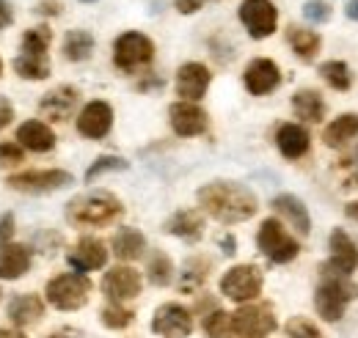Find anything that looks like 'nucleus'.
I'll list each match as a JSON object with an SVG mask.
<instances>
[{
	"label": "nucleus",
	"mask_w": 358,
	"mask_h": 338,
	"mask_svg": "<svg viewBox=\"0 0 358 338\" xmlns=\"http://www.w3.org/2000/svg\"><path fill=\"white\" fill-rule=\"evenodd\" d=\"M270 210L275 212L281 220H287L301 237H309V234H312V214H309L306 204H303L298 196L281 193V196H275V198L270 201Z\"/></svg>",
	"instance_id": "412c9836"
},
{
	"label": "nucleus",
	"mask_w": 358,
	"mask_h": 338,
	"mask_svg": "<svg viewBox=\"0 0 358 338\" xmlns=\"http://www.w3.org/2000/svg\"><path fill=\"white\" fill-rule=\"evenodd\" d=\"M110 251H113V256H116L122 264L138 261L141 256L146 254V237H143L138 228H133V226H124V228H119V231L113 234Z\"/></svg>",
	"instance_id": "a878e982"
},
{
	"label": "nucleus",
	"mask_w": 358,
	"mask_h": 338,
	"mask_svg": "<svg viewBox=\"0 0 358 338\" xmlns=\"http://www.w3.org/2000/svg\"><path fill=\"white\" fill-rule=\"evenodd\" d=\"M34 261V251L22 242H8L0 248V281H20Z\"/></svg>",
	"instance_id": "393cba45"
},
{
	"label": "nucleus",
	"mask_w": 358,
	"mask_h": 338,
	"mask_svg": "<svg viewBox=\"0 0 358 338\" xmlns=\"http://www.w3.org/2000/svg\"><path fill=\"white\" fill-rule=\"evenodd\" d=\"M25 160V149L17 140H0V168H14Z\"/></svg>",
	"instance_id": "a19ab883"
},
{
	"label": "nucleus",
	"mask_w": 358,
	"mask_h": 338,
	"mask_svg": "<svg viewBox=\"0 0 358 338\" xmlns=\"http://www.w3.org/2000/svg\"><path fill=\"white\" fill-rule=\"evenodd\" d=\"M119 170H130V163H127L124 157H116V154H102V157H96V160L91 163L83 179H86V184H94L99 176H105V173H119Z\"/></svg>",
	"instance_id": "c9c22d12"
},
{
	"label": "nucleus",
	"mask_w": 358,
	"mask_h": 338,
	"mask_svg": "<svg viewBox=\"0 0 358 338\" xmlns=\"http://www.w3.org/2000/svg\"><path fill=\"white\" fill-rule=\"evenodd\" d=\"M0 78H3V58H0Z\"/></svg>",
	"instance_id": "6e6d98bb"
},
{
	"label": "nucleus",
	"mask_w": 358,
	"mask_h": 338,
	"mask_svg": "<svg viewBox=\"0 0 358 338\" xmlns=\"http://www.w3.org/2000/svg\"><path fill=\"white\" fill-rule=\"evenodd\" d=\"M345 217L353 220V223H358V201H350V204L345 207Z\"/></svg>",
	"instance_id": "864d4df0"
},
{
	"label": "nucleus",
	"mask_w": 358,
	"mask_h": 338,
	"mask_svg": "<svg viewBox=\"0 0 358 338\" xmlns=\"http://www.w3.org/2000/svg\"><path fill=\"white\" fill-rule=\"evenodd\" d=\"M320 78L334 91H350L353 88V72L345 61H325L320 64Z\"/></svg>",
	"instance_id": "72a5a7b5"
},
{
	"label": "nucleus",
	"mask_w": 358,
	"mask_h": 338,
	"mask_svg": "<svg viewBox=\"0 0 358 338\" xmlns=\"http://www.w3.org/2000/svg\"><path fill=\"white\" fill-rule=\"evenodd\" d=\"M196 201H199V210L224 226L245 223L259 212V198L245 184L229 182V179H215L201 184L196 190Z\"/></svg>",
	"instance_id": "f257e3e1"
},
{
	"label": "nucleus",
	"mask_w": 358,
	"mask_h": 338,
	"mask_svg": "<svg viewBox=\"0 0 358 338\" xmlns=\"http://www.w3.org/2000/svg\"><path fill=\"white\" fill-rule=\"evenodd\" d=\"M218 245H221V251H224L226 256L237 254V237H234V234H224V237L218 240Z\"/></svg>",
	"instance_id": "8fccbe9b"
},
{
	"label": "nucleus",
	"mask_w": 358,
	"mask_h": 338,
	"mask_svg": "<svg viewBox=\"0 0 358 338\" xmlns=\"http://www.w3.org/2000/svg\"><path fill=\"white\" fill-rule=\"evenodd\" d=\"M146 278H149L152 286H160V289L169 286L174 281V261H171V256L155 248L149 254V258H146Z\"/></svg>",
	"instance_id": "473e14b6"
},
{
	"label": "nucleus",
	"mask_w": 358,
	"mask_h": 338,
	"mask_svg": "<svg viewBox=\"0 0 358 338\" xmlns=\"http://www.w3.org/2000/svg\"><path fill=\"white\" fill-rule=\"evenodd\" d=\"M99 322H102L108 330H124V328H130L135 322V314L130 308H124V305L110 302V305H105V308L99 311Z\"/></svg>",
	"instance_id": "4c0bfd02"
},
{
	"label": "nucleus",
	"mask_w": 358,
	"mask_h": 338,
	"mask_svg": "<svg viewBox=\"0 0 358 338\" xmlns=\"http://www.w3.org/2000/svg\"><path fill=\"white\" fill-rule=\"evenodd\" d=\"M36 11L45 14V17H58V14H61V3H58V0H42V3L36 6Z\"/></svg>",
	"instance_id": "09e8293b"
},
{
	"label": "nucleus",
	"mask_w": 358,
	"mask_h": 338,
	"mask_svg": "<svg viewBox=\"0 0 358 338\" xmlns=\"http://www.w3.org/2000/svg\"><path fill=\"white\" fill-rule=\"evenodd\" d=\"M210 267H213V261L207 256H190L182 264V272H179V284H177L179 292L182 295H196L201 289V284L207 281Z\"/></svg>",
	"instance_id": "c756f323"
},
{
	"label": "nucleus",
	"mask_w": 358,
	"mask_h": 338,
	"mask_svg": "<svg viewBox=\"0 0 358 338\" xmlns=\"http://www.w3.org/2000/svg\"><path fill=\"white\" fill-rule=\"evenodd\" d=\"M66 264L72 267V272L89 275V272L102 270V267L108 264V248H105V242L96 240V237H80V240L69 248Z\"/></svg>",
	"instance_id": "a211bd4d"
},
{
	"label": "nucleus",
	"mask_w": 358,
	"mask_h": 338,
	"mask_svg": "<svg viewBox=\"0 0 358 338\" xmlns=\"http://www.w3.org/2000/svg\"><path fill=\"white\" fill-rule=\"evenodd\" d=\"M78 3H96V0H78Z\"/></svg>",
	"instance_id": "4d7b16f0"
},
{
	"label": "nucleus",
	"mask_w": 358,
	"mask_h": 338,
	"mask_svg": "<svg viewBox=\"0 0 358 338\" xmlns=\"http://www.w3.org/2000/svg\"><path fill=\"white\" fill-rule=\"evenodd\" d=\"M152 333L160 338H187L193 333V311L179 302H163L152 316Z\"/></svg>",
	"instance_id": "ddd939ff"
},
{
	"label": "nucleus",
	"mask_w": 358,
	"mask_h": 338,
	"mask_svg": "<svg viewBox=\"0 0 358 338\" xmlns=\"http://www.w3.org/2000/svg\"><path fill=\"white\" fill-rule=\"evenodd\" d=\"M94 47H96V39L94 34L86 31V28H72L66 31L64 36V44H61V52L69 64H83L94 55Z\"/></svg>",
	"instance_id": "c85d7f7f"
},
{
	"label": "nucleus",
	"mask_w": 358,
	"mask_h": 338,
	"mask_svg": "<svg viewBox=\"0 0 358 338\" xmlns=\"http://www.w3.org/2000/svg\"><path fill=\"white\" fill-rule=\"evenodd\" d=\"M6 316L11 325L17 328H28V325H36L42 316H45V302L39 300V295H31V292H20V295L8 297V305H6Z\"/></svg>",
	"instance_id": "5701e85b"
},
{
	"label": "nucleus",
	"mask_w": 358,
	"mask_h": 338,
	"mask_svg": "<svg viewBox=\"0 0 358 338\" xmlns=\"http://www.w3.org/2000/svg\"><path fill=\"white\" fill-rule=\"evenodd\" d=\"M75 184V176L64 168H45V170H22V173H11L6 179L8 190L17 193H31V196H45V193H55Z\"/></svg>",
	"instance_id": "6e6552de"
},
{
	"label": "nucleus",
	"mask_w": 358,
	"mask_h": 338,
	"mask_svg": "<svg viewBox=\"0 0 358 338\" xmlns=\"http://www.w3.org/2000/svg\"><path fill=\"white\" fill-rule=\"evenodd\" d=\"M169 124L179 138H199L210 127V116L204 108H199V102H174L169 108Z\"/></svg>",
	"instance_id": "dca6fc26"
},
{
	"label": "nucleus",
	"mask_w": 358,
	"mask_h": 338,
	"mask_svg": "<svg viewBox=\"0 0 358 338\" xmlns=\"http://www.w3.org/2000/svg\"><path fill=\"white\" fill-rule=\"evenodd\" d=\"M11 237H14V214H11V212H6V214L0 217V248H3V245H8V242H11Z\"/></svg>",
	"instance_id": "37998d69"
},
{
	"label": "nucleus",
	"mask_w": 358,
	"mask_h": 338,
	"mask_svg": "<svg viewBox=\"0 0 358 338\" xmlns=\"http://www.w3.org/2000/svg\"><path fill=\"white\" fill-rule=\"evenodd\" d=\"M141 289H143L141 272L130 264H116L102 278V295L108 297L110 302H116V305H124L127 300H135L141 295Z\"/></svg>",
	"instance_id": "f8f14e48"
},
{
	"label": "nucleus",
	"mask_w": 358,
	"mask_h": 338,
	"mask_svg": "<svg viewBox=\"0 0 358 338\" xmlns=\"http://www.w3.org/2000/svg\"><path fill=\"white\" fill-rule=\"evenodd\" d=\"M284 338H325V336H322V330L314 325L312 319H306V316H292V319H287V325H284Z\"/></svg>",
	"instance_id": "58836bf2"
},
{
	"label": "nucleus",
	"mask_w": 358,
	"mask_h": 338,
	"mask_svg": "<svg viewBox=\"0 0 358 338\" xmlns=\"http://www.w3.org/2000/svg\"><path fill=\"white\" fill-rule=\"evenodd\" d=\"M292 110H295V116H298L301 122L320 124V122L325 119L328 105H325V99L320 96V91H314V88H301V91L292 94Z\"/></svg>",
	"instance_id": "cd10ccee"
},
{
	"label": "nucleus",
	"mask_w": 358,
	"mask_h": 338,
	"mask_svg": "<svg viewBox=\"0 0 358 338\" xmlns=\"http://www.w3.org/2000/svg\"><path fill=\"white\" fill-rule=\"evenodd\" d=\"M50 44H52V31H50V25H36V28H28V31L22 34V39H20V52H25V55H47Z\"/></svg>",
	"instance_id": "f704fd0d"
},
{
	"label": "nucleus",
	"mask_w": 358,
	"mask_h": 338,
	"mask_svg": "<svg viewBox=\"0 0 358 338\" xmlns=\"http://www.w3.org/2000/svg\"><path fill=\"white\" fill-rule=\"evenodd\" d=\"M0 297H3V289H0Z\"/></svg>",
	"instance_id": "13d9d810"
},
{
	"label": "nucleus",
	"mask_w": 358,
	"mask_h": 338,
	"mask_svg": "<svg viewBox=\"0 0 358 338\" xmlns=\"http://www.w3.org/2000/svg\"><path fill=\"white\" fill-rule=\"evenodd\" d=\"M210 83H213L210 66L201 61H187L177 69L174 88H177V96L182 102H199L210 91Z\"/></svg>",
	"instance_id": "4468645a"
},
{
	"label": "nucleus",
	"mask_w": 358,
	"mask_h": 338,
	"mask_svg": "<svg viewBox=\"0 0 358 338\" xmlns=\"http://www.w3.org/2000/svg\"><path fill=\"white\" fill-rule=\"evenodd\" d=\"M231 328L237 338H268L275 333L278 322L273 308L265 302H245L231 314Z\"/></svg>",
	"instance_id": "9d476101"
},
{
	"label": "nucleus",
	"mask_w": 358,
	"mask_h": 338,
	"mask_svg": "<svg viewBox=\"0 0 358 338\" xmlns=\"http://www.w3.org/2000/svg\"><path fill=\"white\" fill-rule=\"evenodd\" d=\"M275 149L284 160H301L309 154L312 149V135L303 124H295V122H287L275 129Z\"/></svg>",
	"instance_id": "aec40b11"
},
{
	"label": "nucleus",
	"mask_w": 358,
	"mask_h": 338,
	"mask_svg": "<svg viewBox=\"0 0 358 338\" xmlns=\"http://www.w3.org/2000/svg\"><path fill=\"white\" fill-rule=\"evenodd\" d=\"M14 22V8L8 0H0V31H6Z\"/></svg>",
	"instance_id": "49530a36"
},
{
	"label": "nucleus",
	"mask_w": 358,
	"mask_h": 338,
	"mask_svg": "<svg viewBox=\"0 0 358 338\" xmlns=\"http://www.w3.org/2000/svg\"><path fill=\"white\" fill-rule=\"evenodd\" d=\"M80 102V91L75 85H55L39 102V113L47 122H69Z\"/></svg>",
	"instance_id": "6ab92c4d"
},
{
	"label": "nucleus",
	"mask_w": 358,
	"mask_h": 338,
	"mask_svg": "<svg viewBox=\"0 0 358 338\" xmlns=\"http://www.w3.org/2000/svg\"><path fill=\"white\" fill-rule=\"evenodd\" d=\"M11 66H14L17 78L31 80V83L47 80V78L52 75V66H50V58H47V55H25V52H20Z\"/></svg>",
	"instance_id": "2f4dec72"
},
{
	"label": "nucleus",
	"mask_w": 358,
	"mask_h": 338,
	"mask_svg": "<svg viewBox=\"0 0 358 338\" xmlns=\"http://www.w3.org/2000/svg\"><path fill=\"white\" fill-rule=\"evenodd\" d=\"M47 302L58 311H80L91 297V281L83 272H61L45 286Z\"/></svg>",
	"instance_id": "7ed1b4c3"
},
{
	"label": "nucleus",
	"mask_w": 358,
	"mask_h": 338,
	"mask_svg": "<svg viewBox=\"0 0 358 338\" xmlns=\"http://www.w3.org/2000/svg\"><path fill=\"white\" fill-rule=\"evenodd\" d=\"M124 214V204L108 190H91L66 204V220L80 228H102Z\"/></svg>",
	"instance_id": "f03ea898"
},
{
	"label": "nucleus",
	"mask_w": 358,
	"mask_h": 338,
	"mask_svg": "<svg viewBox=\"0 0 358 338\" xmlns=\"http://www.w3.org/2000/svg\"><path fill=\"white\" fill-rule=\"evenodd\" d=\"M262 272L254 264H237L231 270H226L221 278V295L231 302H254L257 297L262 295Z\"/></svg>",
	"instance_id": "1a4fd4ad"
},
{
	"label": "nucleus",
	"mask_w": 358,
	"mask_h": 338,
	"mask_svg": "<svg viewBox=\"0 0 358 338\" xmlns=\"http://www.w3.org/2000/svg\"><path fill=\"white\" fill-rule=\"evenodd\" d=\"M47 338H83V330H78V328H58Z\"/></svg>",
	"instance_id": "3c124183"
},
{
	"label": "nucleus",
	"mask_w": 358,
	"mask_h": 338,
	"mask_svg": "<svg viewBox=\"0 0 358 338\" xmlns=\"http://www.w3.org/2000/svg\"><path fill=\"white\" fill-rule=\"evenodd\" d=\"M78 135L89 138V140H102L110 135L113 129V108L105 99H91L89 105H83V110L78 113Z\"/></svg>",
	"instance_id": "2eb2a0df"
},
{
	"label": "nucleus",
	"mask_w": 358,
	"mask_h": 338,
	"mask_svg": "<svg viewBox=\"0 0 358 338\" xmlns=\"http://www.w3.org/2000/svg\"><path fill=\"white\" fill-rule=\"evenodd\" d=\"M204 6V0H174V8L179 14H199Z\"/></svg>",
	"instance_id": "a18cd8bd"
},
{
	"label": "nucleus",
	"mask_w": 358,
	"mask_h": 338,
	"mask_svg": "<svg viewBox=\"0 0 358 338\" xmlns=\"http://www.w3.org/2000/svg\"><path fill=\"white\" fill-rule=\"evenodd\" d=\"M257 248L268 256L273 264H289L301 254V242L284 228L278 217H265L257 231Z\"/></svg>",
	"instance_id": "39448f33"
},
{
	"label": "nucleus",
	"mask_w": 358,
	"mask_h": 338,
	"mask_svg": "<svg viewBox=\"0 0 358 338\" xmlns=\"http://www.w3.org/2000/svg\"><path fill=\"white\" fill-rule=\"evenodd\" d=\"M287 42L292 47V52H295L301 61H306V64L317 58V52H320V47H322L320 34L312 31V28H301V25H289V28H287Z\"/></svg>",
	"instance_id": "7c9ffc66"
},
{
	"label": "nucleus",
	"mask_w": 358,
	"mask_h": 338,
	"mask_svg": "<svg viewBox=\"0 0 358 338\" xmlns=\"http://www.w3.org/2000/svg\"><path fill=\"white\" fill-rule=\"evenodd\" d=\"M339 170H342V187H358V146L339 160Z\"/></svg>",
	"instance_id": "79ce46f5"
},
{
	"label": "nucleus",
	"mask_w": 358,
	"mask_h": 338,
	"mask_svg": "<svg viewBox=\"0 0 358 338\" xmlns=\"http://www.w3.org/2000/svg\"><path fill=\"white\" fill-rule=\"evenodd\" d=\"M328 261L320 264L322 278H350L358 270V245L345 228H334L328 237Z\"/></svg>",
	"instance_id": "0eeeda50"
},
{
	"label": "nucleus",
	"mask_w": 358,
	"mask_h": 338,
	"mask_svg": "<svg viewBox=\"0 0 358 338\" xmlns=\"http://www.w3.org/2000/svg\"><path fill=\"white\" fill-rule=\"evenodd\" d=\"M356 297L358 286L350 278H322L314 289V308L325 322H339Z\"/></svg>",
	"instance_id": "20e7f679"
},
{
	"label": "nucleus",
	"mask_w": 358,
	"mask_h": 338,
	"mask_svg": "<svg viewBox=\"0 0 358 338\" xmlns=\"http://www.w3.org/2000/svg\"><path fill=\"white\" fill-rule=\"evenodd\" d=\"M204 336L207 338H234V328H231V314H226L224 308H215L204 316Z\"/></svg>",
	"instance_id": "e433bc0d"
},
{
	"label": "nucleus",
	"mask_w": 358,
	"mask_h": 338,
	"mask_svg": "<svg viewBox=\"0 0 358 338\" xmlns=\"http://www.w3.org/2000/svg\"><path fill=\"white\" fill-rule=\"evenodd\" d=\"M163 231L185 242H199L204 237V214L201 210H177L163 223Z\"/></svg>",
	"instance_id": "b1692460"
},
{
	"label": "nucleus",
	"mask_w": 358,
	"mask_h": 338,
	"mask_svg": "<svg viewBox=\"0 0 358 338\" xmlns=\"http://www.w3.org/2000/svg\"><path fill=\"white\" fill-rule=\"evenodd\" d=\"M237 17L251 39H270L278 31V8L273 0H243Z\"/></svg>",
	"instance_id": "9b49d317"
},
{
	"label": "nucleus",
	"mask_w": 358,
	"mask_h": 338,
	"mask_svg": "<svg viewBox=\"0 0 358 338\" xmlns=\"http://www.w3.org/2000/svg\"><path fill=\"white\" fill-rule=\"evenodd\" d=\"M163 85H166V80H163V78H155V75H146V78H143L141 83L135 85V88H138V91H160Z\"/></svg>",
	"instance_id": "de8ad7c7"
},
{
	"label": "nucleus",
	"mask_w": 358,
	"mask_h": 338,
	"mask_svg": "<svg viewBox=\"0 0 358 338\" xmlns=\"http://www.w3.org/2000/svg\"><path fill=\"white\" fill-rule=\"evenodd\" d=\"M14 122V105L8 96H0V129H6Z\"/></svg>",
	"instance_id": "c03bdc74"
},
{
	"label": "nucleus",
	"mask_w": 358,
	"mask_h": 338,
	"mask_svg": "<svg viewBox=\"0 0 358 338\" xmlns=\"http://www.w3.org/2000/svg\"><path fill=\"white\" fill-rule=\"evenodd\" d=\"M356 138H358V113H342V116H336L325 127V132H322V143L328 149H345Z\"/></svg>",
	"instance_id": "bb28decb"
},
{
	"label": "nucleus",
	"mask_w": 358,
	"mask_h": 338,
	"mask_svg": "<svg viewBox=\"0 0 358 338\" xmlns=\"http://www.w3.org/2000/svg\"><path fill=\"white\" fill-rule=\"evenodd\" d=\"M155 61V42L141 31H124L113 42V64L116 69L135 75Z\"/></svg>",
	"instance_id": "423d86ee"
},
{
	"label": "nucleus",
	"mask_w": 358,
	"mask_h": 338,
	"mask_svg": "<svg viewBox=\"0 0 358 338\" xmlns=\"http://www.w3.org/2000/svg\"><path fill=\"white\" fill-rule=\"evenodd\" d=\"M55 132L52 127L42 122V119H28L17 127V143L25 149V152H34V154H47L55 149Z\"/></svg>",
	"instance_id": "4be33fe9"
},
{
	"label": "nucleus",
	"mask_w": 358,
	"mask_h": 338,
	"mask_svg": "<svg viewBox=\"0 0 358 338\" xmlns=\"http://www.w3.org/2000/svg\"><path fill=\"white\" fill-rule=\"evenodd\" d=\"M243 85L251 96H268L281 85V69L273 58H254L243 69Z\"/></svg>",
	"instance_id": "f3484780"
},
{
	"label": "nucleus",
	"mask_w": 358,
	"mask_h": 338,
	"mask_svg": "<svg viewBox=\"0 0 358 338\" xmlns=\"http://www.w3.org/2000/svg\"><path fill=\"white\" fill-rule=\"evenodd\" d=\"M301 11H303V20L312 22V25H325L334 17V8H331L328 0H306Z\"/></svg>",
	"instance_id": "ea45409f"
},
{
	"label": "nucleus",
	"mask_w": 358,
	"mask_h": 338,
	"mask_svg": "<svg viewBox=\"0 0 358 338\" xmlns=\"http://www.w3.org/2000/svg\"><path fill=\"white\" fill-rule=\"evenodd\" d=\"M345 14H348V20H350V22H358V0H348Z\"/></svg>",
	"instance_id": "603ef678"
},
{
	"label": "nucleus",
	"mask_w": 358,
	"mask_h": 338,
	"mask_svg": "<svg viewBox=\"0 0 358 338\" xmlns=\"http://www.w3.org/2000/svg\"><path fill=\"white\" fill-rule=\"evenodd\" d=\"M0 338H28L22 330H11V328H0Z\"/></svg>",
	"instance_id": "5fc2aeb1"
}]
</instances>
